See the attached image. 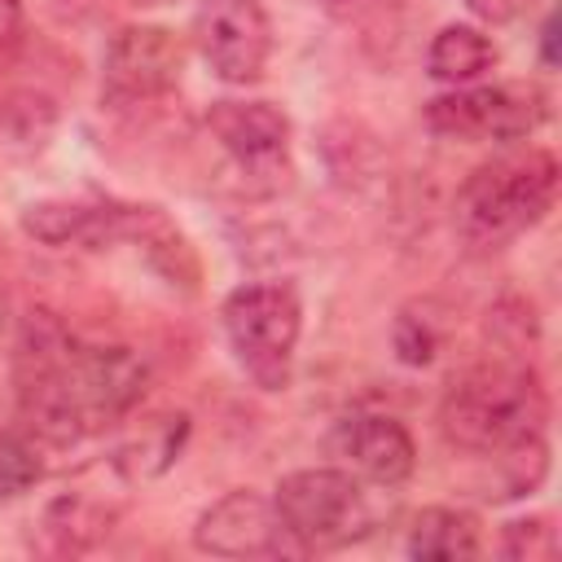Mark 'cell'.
Instances as JSON below:
<instances>
[{"instance_id": "7a4b0ae2", "label": "cell", "mask_w": 562, "mask_h": 562, "mask_svg": "<svg viewBox=\"0 0 562 562\" xmlns=\"http://www.w3.org/2000/svg\"><path fill=\"white\" fill-rule=\"evenodd\" d=\"M549 400L531 369L483 364L457 378L439 404V426L452 448L479 457H509L544 439Z\"/></svg>"}, {"instance_id": "ffe728a7", "label": "cell", "mask_w": 562, "mask_h": 562, "mask_svg": "<svg viewBox=\"0 0 562 562\" xmlns=\"http://www.w3.org/2000/svg\"><path fill=\"white\" fill-rule=\"evenodd\" d=\"M483 22H492V26H505V22H518L522 13H531V4L536 0H465Z\"/></svg>"}, {"instance_id": "8fae6325", "label": "cell", "mask_w": 562, "mask_h": 562, "mask_svg": "<svg viewBox=\"0 0 562 562\" xmlns=\"http://www.w3.org/2000/svg\"><path fill=\"white\" fill-rule=\"evenodd\" d=\"M206 127L246 171H277L285 162L290 119L268 101H215Z\"/></svg>"}, {"instance_id": "44dd1931", "label": "cell", "mask_w": 562, "mask_h": 562, "mask_svg": "<svg viewBox=\"0 0 562 562\" xmlns=\"http://www.w3.org/2000/svg\"><path fill=\"white\" fill-rule=\"evenodd\" d=\"M18 26V4L13 0H0V35H9Z\"/></svg>"}, {"instance_id": "52a82bcc", "label": "cell", "mask_w": 562, "mask_h": 562, "mask_svg": "<svg viewBox=\"0 0 562 562\" xmlns=\"http://www.w3.org/2000/svg\"><path fill=\"white\" fill-rule=\"evenodd\" d=\"M193 40L224 83H255L272 53V22L259 0H202Z\"/></svg>"}, {"instance_id": "4fadbf2b", "label": "cell", "mask_w": 562, "mask_h": 562, "mask_svg": "<svg viewBox=\"0 0 562 562\" xmlns=\"http://www.w3.org/2000/svg\"><path fill=\"white\" fill-rule=\"evenodd\" d=\"M408 553L426 562H457L479 553V527L457 509H422L408 527Z\"/></svg>"}, {"instance_id": "2e32d148", "label": "cell", "mask_w": 562, "mask_h": 562, "mask_svg": "<svg viewBox=\"0 0 562 562\" xmlns=\"http://www.w3.org/2000/svg\"><path fill=\"white\" fill-rule=\"evenodd\" d=\"M110 518H114V509H105L101 496H92L83 487H66L48 509V531L61 536V549H83L88 540L110 531Z\"/></svg>"}, {"instance_id": "3957f363", "label": "cell", "mask_w": 562, "mask_h": 562, "mask_svg": "<svg viewBox=\"0 0 562 562\" xmlns=\"http://www.w3.org/2000/svg\"><path fill=\"white\" fill-rule=\"evenodd\" d=\"M558 198V158L549 149H527L479 167L457 193V233L474 250H496L540 224Z\"/></svg>"}, {"instance_id": "30bf717a", "label": "cell", "mask_w": 562, "mask_h": 562, "mask_svg": "<svg viewBox=\"0 0 562 562\" xmlns=\"http://www.w3.org/2000/svg\"><path fill=\"white\" fill-rule=\"evenodd\" d=\"M329 448L347 461V470L356 479H369L378 487L404 483L417 465L413 435L395 417H382V413H356V417L338 422Z\"/></svg>"}, {"instance_id": "d6986e66", "label": "cell", "mask_w": 562, "mask_h": 562, "mask_svg": "<svg viewBox=\"0 0 562 562\" xmlns=\"http://www.w3.org/2000/svg\"><path fill=\"white\" fill-rule=\"evenodd\" d=\"M505 553L509 558H553L558 553V536L549 527V518H522L505 527Z\"/></svg>"}, {"instance_id": "277c9868", "label": "cell", "mask_w": 562, "mask_h": 562, "mask_svg": "<svg viewBox=\"0 0 562 562\" xmlns=\"http://www.w3.org/2000/svg\"><path fill=\"white\" fill-rule=\"evenodd\" d=\"M299 329H303V307L294 285L285 281H255L224 299L228 347L263 391L290 386Z\"/></svg>"}, {"instance_id": "6da1fadb", "label": "cell", "mask_w": 562, "mask_h": 562, "mask_svg": "<svg viewBox=\"0 0 562 562\" xmlns=\"http://www.w3.org/2000/svg\"><path fill=\"white\" fill-rule=\"evenodd\" d=\"M145 378V360L127 347H83L57 329H31L18 356V408L40 439L75 443L127 417Z\"/></svg>"}, {"instance_id": "7c38bea8", "label": "cell", "mask_w": 562, "mask_h": 562, "mask_svg": "<svg viewBox=\"0 0 562 562\" xmlns=\"http://www.w3.org/2000/svg\"><path fill=\"white\" fill-rule=\"evenodd\" d=\"M145 215H149V211H136V206L40 202V206H26L22 224H26V233H35V237L48 241V246H66V241L101 246V241H114V237H123V233H136Z\"/></svg>"}, {"instance_id": "7402d4cb", "label": "cell", "mask_w": 562, "mask_h": 562, "mask_svg": "<svg viewBox=\"0 0 562 562\" xmlns=\"http://www.w3.org/2000/svg\"><path fill=\"white\" fill-rule=\"evenodd\" d=\"M544 61H553V18L544 22Z\"/></svg>"}, {"instance_id": "ba28073f", "label": "cell", "mask_w": 562, "mask_h": 562, "mask_svg": "<svg viewBox=\"0 0 562 562\" xmlns=\"http://www.w3.org/2000/svg\"><path fill=\"white\" fill-rule=\"evenodd\" d=\"M193 544L215 558H281L303 553L290 527L281 522L277 505L250 487L220 496L211 509H202L193 527Z\"/></svg>"}, {"instance_id": "e0dca14e", "label": "cell", "mask_w": 562, "mask_h": 562, "mask_svg": "<svg viewBox=\"0 0 562 562\" xmlns=\"http://www.w3.org/2000/svg\"><path fill=\"white\" fill-rule=\"evenodd\" d=\"M35 479H40L35 448L26 439H18V435H0V501L22 496Z\"/></svg>"}, {"instance_id": "8992f818", "label": "cell", "mask_w": 562, "mask_h": 562, "mask_svg": "<svg viewBox=\"0 0 562 562\" xmlns=\"http://www.w3.org/2000/svg\"><path fill=\"white\" fill-rule=\"evenodd\" d=\"M544 92L522 83L496 88H457L426 105V123L439 136L457 140H518L544 123Z\"/></svg>"}, {"instance_id": "ac0fdd59", "label": "cell", "mask_w": 562, "mask_h": 562, "mask_svg": "<svg viewBox=\"0 0 562 562\" xmlns=\"http://www.w3.org/2000/svg\"><path fill=\"white\" fill-rule=\"evenodd\" d=\"M435 347H439V329L430 325V316L400 312V321H395V351H400V360L404 364H430Z\"/></svg>"}, {"instance_id": "5b68a950", "label": "cell", "mask_w": 562, "mask_h": 562, "mask_svg": "<svg viewBox=\"0 0 562 562\" xmlns=\"http://www.w3.org/2000/svg\"><path fill=\"white\" fill-rule=\"evenodd\" d=\"M281 522L299 540L303 553L312 549H342L373 531V509L351 470H294L281 479L272 496Z\"/></svg>"}, {"instance_id": "5bb4252c", "label": "cell", "mask_w": 562, "mask_h": 562, "mask_svg": "<svg viewBox=\"0 0 562 562\" xmlns=\"http://www.w3.org/2000/svg\"><path fill=\"white\" fill-rule=\"evenodd\" d=\"M496 61V48L474 26H443L426 53V66L439 83H470Z\"/></svg>"}, {"instance_id": "603a6c76", "label": "cell", "mask_w": 562, "mask_h": 562, "mask_svg": "<svg viewBox=\"0 0 562 562\" xmlns=\"http://www.w3.org/2000/svg\"><path fill=\"white\" fill-rule=\"evenodd\" d=\"M0 325H4V303H0Z\"/></svg>"}, {"instance_id": "9a60e30c", "label": "cell", "mask_w": 562, "mask_h": 562, "mask_svg": "<svg viewBox=\"0 0 562 562\" xmlns=\"http://www.w3.org/2000/svg\"><path fill=\"white\" fill-rule=\"evenodd\" d=\"M180 439H184V417H154L140 426V435L132 443L119 448L114 457V470H123L127 479H149V474H162L176 452H180Z\"/></svg>"}, {"instance_id": "9c48e42d", "label": "cell", "mask_w": 562, "mask_h": 562, "mask_svg": "<svg viewBox=\"0 0 562 562\" xmlns=\"http://www.w3.org/2000/svg\"><path fill=\"white\" fill-rule=\"evenodd\" d=\"M184 66V48L176 40V31L154 26V22H136L123 26L101 57V83L110 101H149L162 97Z\"/></svg>"}]
</instances>
